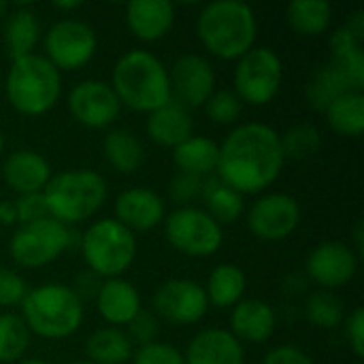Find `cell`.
Listing matches in <instances>:
<instances>
[{
	"label": "cell",
	"instance_id": "cell-30",
	"mask_svg": "<svg viewBox=\"0 0 364 364\" xmlns=\"http://www.w3.org/2000/svg\"><path fill=\"white\" fill-rule=\"evenodd\" d=\"M105 160L122 175H132L143 164L145 151L139 136L130 130H111L102 139Z\"/></svg>",
	"mask_w": 364,
	"mask_h": 364
},
{
	"label": "cell",
	"instance_id": "cell-33",
	"mask_svg": "<svg viewBox=\"0 0 364 364\" xmlns=\"http://www.w3.org/2000/svg\"><path fill=\"white\" fill-rule=\"evenodd\" d=\"M305 318L316 328H337L346 320V305L333 290H316L307 296Z\"/></svg>",
	"mask_w": 364,
	"mask_h": 364
},
{
	"label": "cell",
	"instance_id": "cell-46",
	"mask_svg": "<svg viewBox=\"0 0 364 364\" xmlns=\"http://www.w3.org/2000/svg\"><path fill=\"white\" fill-rule=\"evenodd\" d=\"M0 224L2 226H13L17 224V213L13 200H0Z\"/></svg>",
	"mask_w": 364,
	"mask_h": 364
},
{
	"label": "cell",
	"instance_id": "cell-8",
	"mask_svg": "<svg viewBox=\"0 0 364 364\" xmlns=\"http://www.w3.org/2000/svg\"><path fill=\"white\" fill-rule=\"evenodd\" d=\"M75 243V232L53 218L19 226L11 241L9 254L23 269H41L55 262Z\"/></svg>",
	"mask_w": 364,
	"mask_h": 364
},
{
	"label": "cell",
	"instance_id": "cell-5",
	"mask_svg": "<svg viewBox=\"0 0 364 364\" xmlns=\"http://www.w3.org/2000/svg\"><path fill=\"white\" fill-rule=\"evenodd\" d=\"M109 188L100 173L90 168H70L51 175L43 190L49 218L64 226L90 220L107 200Z\"/></svg>",
	"mask_w": 364,
	"mask_h": 364
},
{
	"label": "cell",
	"instance_id": "cell-31",
	"mask_svg": "<svg viewBox=\"0 0 364 364\" xmlns=\"http://www.w3.org/2000/svg\"><path fill=\"white\" fill-rule=\"evenodd\" d=\"M333 6L326 0H294L286 9L288 26L301 36H320L331 28Z\"/></svg>",
	"mask_w": 364,
	"mask_h": 364
},
{
	"label": "cell",
	"instance_id": "cell-32",
	"mask_svg": "<svg viewBox=\"0 0 364 364\" xmlns=\"http://www.w3.org/2000/svg\"><path fill=\"white\" fill-rule=\"evenodd\" d=\"M326 124L343 136H360L364 130V94L348 92L333 100L324 111Z\"/></svg>",
	"mask_w": 364,
	"mask_h": 364
},
{
	"label": "cell",
	"instance_id": "cell-3",
	"mask_svg": "<svg viewBox=\"0 0 364 364\" xmlns=\"http://www.w3.org/2000/svg\"><path fill=\"white\" fill-rule=\"evenodd\" d=\"M196 34L211 55L239 60L256 43L258 19L254 9L241 0H215L200 9Z\"/></svg>",
	"mask_w": 364,
	"mask_h": 364
},
{
	"label": "cell",
	"instance_id": "cell-18",
	"mask_svg": "<svg viewBox=\"0 0 364 364\" xmlns=\"http://www.w3.org/2000/svg\"><path fill=\"white\" fill-rule=\"evenodd\" d=\"M4 183L17 194H36L43 192L51 179V164L45 156L34 149H17L6 156L2 164Z\"/></svg>",
	"mask_w": 364,
	"mask_h": 364
},
{
	"label": "cell",
	"instance_id": "cell-20",
	"mask_svg": "<svg viewBox=\"0 0 364 364\" xmlns=\"http://www.w3.org/2000/svg\"><path fill=\"white\" fill-rule=\"evenodd\" d=\"M277 326L275 309L260 299H243L232 307L230 335L239 343H264L273 337Z\"/></svg>",
	"mask_w": 364,
	"mask_h": 364
},
{
	"label": "cell",
	"instance_id": "cell-19",
	"mask_svg": "<svg viewBox=\"0 0 364 364\" xmlns=\"http://www.w3.org/2000/svg\"><path fill=\"white\" fill-rule=\"evenodd\" d=\"M186 364H245V350L228 328H205L183 352Z\"/></svg>",
	"mask_w": 364,
	"mask_h": 364
},
{
	"label": "cell",
	"instance_id": "cell-48",
	"mask_svg": "<svg viewBox=\"0 0 364 364\" xmlns=\"http://www.w3.org/2000/svg\"><path fill=\"white\" fill-rule=\"evenodd\" d=\"M53 6L58 11H77L81 6V2H77V0H58V2H53Z\"/></svg>",
	"mask_w": 364,
	"mask_h": 364
},
{
	"label": "cell",
	"instance_id": "cell-9",
	"mask_svg": "<svg viewBox=\"0 0 364 364\" xmlns=\"http://www.w3.org/2000/svg\"><path fill=\"white\" fill-rule=\"evenodd\" d=\"M284 64L271 47H252L237 60L235 66V94L243 105H269L282 87Z\"/></svg>",
	"mask_w": 364,
	"mask_h": 364
},
{
	"label": "cell",
	"instance_id": "cell-13",
	"mask_svg": "<svg viewBox=\"0 0 364 364\" xmlns=\"http://www.w3.org/2000/svg\"><path fill=\"white\" fill-rule=\"evenodd\" d=\"M66 107L77 124L92 130L109 128L122 111L111 83L100 79H83L75 83L68 92Z\"/></svg>",
	"mask_w": 364,
	"mask_h": 364
},
{
	"label": "cell",
	"instance_id": "cell-39",
	"mask_svg": "<svg viewBox=\"0 0 364 364\" xmlns=\"http://www.w3.org/2000/svg\"><path fill=\"white\" fill-rule=\"evenodd\" d=\"M200 192H203V179L196 175L175 173L173 179L168 181V196L177 205L190 207L192 200L200 198Z\"/></svg>",
	"mask_w": 364,
	"mask_h": 364
},
{
	"label": "cell",
	"instance_id": "cell-50",
	"mask_svg": "<svg viewBox=\"0 0 364 364\" xmlns=\"http://www.w3.org/2000/svg\"><path fill=\"white\" fill-rule=\"evenodd\" d=\"M4 15H9V4L0 0V17H4Z\"/></svg>",
	"mask_w": 364,
	"mask_h": 364
},
{
	"label": "cell",
	"instance_id": "cell-23",
	"mask_svg": "<svg viewBox=\"0 0 364 364\" xmlns=\"http://www.w3.org/2000/svg\"><path fill=\"white\" fill-rule=\"evenodd\" d=\"M147 134L160 147L175 149L179 143L194 134V122L190 109L171 98L166 105L147 113Z\"/></svg>",
	"mask_w": 364,
	"mask_h": 364
},
{
	"label": "cell",
	"instance_id": "cell-29",
	"mask_svg": "<svg viewBox=\"0 0 364 364\" xmlns=\"http://www.w3.org/2000/svg\"><path fill=\"white\" fill-rule=\"evenodd\" d=\"M245 288H247V277H245L243 269L237 264L224 262L211 271L205 292H207L209 305H213L218 309H228L243 301Z\"/></svg>",
	"mask_w": 364,
	"mask_h": 364
},
{
	"label": "cell",
	"instance_id": "cell-41",
	"mask_svg": "<svg viewBox=\"0 0 364 364\" xmlns=\"http://www.w3.org/2000/svg\"><path fill=\"white\" fill-rule=\"evenodd\" d=\"M13 205H15V213H17V224L19 226H26V224H32V222H38V220L49 218V211H47L43 192L17 196L13 200Z\"/></svg>",
	"mask_w": 364,
	"mask_h": 364
},
{
	"label": "cell",
	"instance_id": "cell-26",
	"mask_svg": "<svg viewBox=\"0 0 364 364\" xmlns=\"http://www.w3.org/2000/svg\"><path fill=\"white\" fill-rule=\"evenodd\" d=\"M41 41V23L32 9L19 6L6 15L4 23V45L11 60L34 53Z\"/></svg>",
	"mask_w": 364,
	"mask_h": 364
},
{
	"label": "cell",
	"instance_id": "cell-4",
	"mask_svg": "<svg viewBox=\"0 0 364 364\" xmlns=\"http://www.w3.org/2000/svg\"><path fill=\"white\" fill-rule=\"evenodd\" d=\"M4 94L17 113L28 117L45 115L55 107L62 94V75L45 55L30 53L11 60Z\"/></svg>",
	"mask_w": 364,
	"mask_h": 364
},
{
	"label": "cell",
	"instance_id": "cell-36",
	"mask_svg": "<svg viewBox=\"0 0 364 364\" xmlns=\"http://www.w3.org/2000/svg\"><path fill=\"white\" fill-rule=\"evenodd\" d=\"M207 117L218 126H232L241 119L243 102L232 90H215L211 98L203 105Z\"/></svg>",
	"mask_w": 364,
	"mask_h": 364
},
{
	"label": "cell",
	"instance_id": "cell-42",
	"mask_svg": "<svg viewBox=\"0 0 364 364\" xmlns=\"http://www.w3.org/2000/svg\"><path fill=\"white\" fill-rule=\"evenodd\" d=\"M346 337L356 358L364 356V309L356 307L346 322Z\"/></svg>",
	"mask_w": 364,
	"mask_h": 364
},
{
	"label": "cell",
	"instance_id": "cell-6",
	"mask_svg": "<svg viewBox=\"0 0 364 364\" xmlns=\"http://www.w3.org/2000/svg\"><path fill=\"white\" fill-rule=\"evenodd\" d=\"M83 303L66 284H43L21 301V320L43 339H66L83 324Z\"/></svg>",
	"mask_w": 364,
	"mask_h": 364
},
{
	"label": "cell",
	"instance_id": "cell-40",
	"mask_svg": "<svg viewBox=\"0 0 364 364\" xmlns=\"http://www.w3.org/2000/svg\"><path fill=\"white\" fill-rule=\"evenodd\" d=\"M28 294L23 277L6 267H0V307H15Z\"/></svg>",
	"mask_w": 364,
	"mask_h": 364
},
{
	"label": "cell",
	"instance_id": "cell-15",
	"mask_svg": "<svg viewBox=\"0 0 364 364\" xmlns=\"http://www.w3.org/2000/svg\"><path fill=\"white\" fill-rule=\"evenodd\" d=\"M171 94L186 109L203 107L215 92V70L211 62L198 53L179 55L171 70Z\"/></svg>",
	"mask_w": 364,
	"mask_h": 364
},
{
	"label": "cell",
	"instance_id": "cell-7",
	"mask_svg": "<svg viewBox=\"0 0 364 364\" xmlns=\"http://www.w3.org/2000/svg\"><path fill=\"white\" fill-rule=\"evenodd\" d=\"M85 267L100 279L122 277L136 256V239L113 218L92 222L79 239Z\"/></svg>",
	"mask_w": 364,
	"mask_h": 364
},
{
	"label": "cell",
	"instance_id": "cell-28",
	"mask_svg": "<svg viewBox=\"0 0 364 364\" xmlns=\"http://www.w3.org/2000/svg\"><path fill=\"white\" fill-rule=\"evenodd\" d=\"M134 354V346L122 328L102 326L85 339V356L92 364H126Z\"/></svg>",
	"mask_w": 364,
	"mask_h": 364
},
{
	"label": "cell",
	"instance_id": "cell-38",
	"mask_svg": "<svg viewBox=\"0 0 364 364\" xmlns=\"http://www.w3.org/2000/svg\"><path fill=\"white\" fill-rule=\"evenodd\" d=\"M130 360L132 364H186L183 352L164 341H154L149 346L136 348Z\"/></svg>",
	"mask_w": 364,
	"mask_h": 364
},
{
	"label": "cell",
	"instance_id": "cell-35",
	"mask_svg": "<svg viewBox=\"0 0 364 364\" xmlns=\"http://www.w3.org/2000/svg\"><path fill=\"white\" fill-rule=\"evenodd\" d=\"M282 139V149H284V158L288 160H307L309 156L318 154L320 145H322V132L316 124L309 122H301L290 126L284 134H279Z\"/></svg>",
	"mask_w": 364,
	"mask_h": 364
},
{
	"label": "cell",
	"instance_id": "cell-47",
	"mask_svg": "<svg viewBox=\"0 0 364 364\" xmlns=\"http://www.w3.org/2000/svg\"><path fill=\"white\" fill-rule=\"evenodd\" d=\"M354 252H356V256L360 258L364 252V228H363V222H358L356 224V228H354V247H352Z\"/></svg>",
	"mask_w": 364,
	"mask_h": 364
},
{
	"label": "cell",
	"instance_id": "cell-22",
	"mask_svg": "<svg viewBox=\"0 0 364 364\" xmlns=\"http://www.w3.org/2000/svg\"><path fill=\"white\" fill-rule=\"evenodd\" d=\"M94 301L100 318L115 328L128 326V322L143 309L136 286L124 277L105 279Z\"/></svg>",
	"mask_w": 364,
	"mask_h": 364
},
{
	"label": "cell",
	"instance_id": "cell-25",
	"mask_svg": "<svg viewBox=\"0 0 364 364\" xmlns=\"http://www.w3.org/2000/svg\"><path fill=\"white\" fill-rule=\"evenodd\" d=\"M348 92H354V87H352L350 79L346 77V73L333 60L318 66L305 85L307 102L320 113H324L333 100H337L339 96H343Z\"/></svg>",
	"mask_w": 364,
	"mask_h": 364
},
{
	"label": "cell",
	"instance_id": "cell-11",
	"mask_svg": "<svg viewBox=\"0 0 364 364\" xmlns=\"http://www.w3.org/2000/svg\"><path fill=\"white\" fill-rule=\"evenodd\" d=\"M45 58L58 70H79L96 53V30L75 17L58 19L45 34Z\"/></svg>",
	"mask_w": 364,
	"mask_h": 364
},
{
	"label": "cell",
	"instance_id": "cell-45",
	"mask_svg": "<svg viewBox=\"0 0 364 364\" xmlns=\"http://www.w3.org/2000/svg\"><path fill=\"white\" fill-rule=\"evenodd\" d=\"M346 28L360 41L364 43V11L363 9H358V11H354L350 17H348V21H346Z\"/></svg>",
	"mask_w": 364,
	"mask_h": 364
},
{
	"label": "cell",
	"instance_id": "cell-51",
	"mask_svg": "<svg viewBox=\"0 0 364 364\" xmlns=\"http://www.w3.org/2000/svg\"><path fill=\"white\" fill-rule=\"evenodd\" d=\"M2 151H4V136H2V130H0V156H2Z\"/></svg>",
	"mask_w": 364,
	"mask_h": 364
},
{
	"label": "cell",
	"instance_id": "cell-49",
	"mask_svg": "<svg viewBox=\"0 0 364 364\" xmlns=\"http://www.w3.org/2000/svg\"><path fill=\"white\" fill-rule=\"evenodd\" d=\"M19 364H49V363H45V360H41V358H28V360H21Z\"/></svg>",
	"mask_w": 364,
	"mask_h": 364
},
{
	"label": "cell",
	"instance_id": "cell-44",
	"mask_svg": "<svg viewBox=\"0 0 364 364\" xmlns=\"http://www.w3.org/2000/svg\"><path fill=\"white\" fill-rule=\"evenodd\" d=\"M102 282H105V279H100L96 273H92L90 269H85V271H79V273H77V277L73 279V286H70V288H73V292L79 296V301L83 303V301L96 299V294H98Z\"/></svg>",
	"mask_w": 364,
	"mask_h": 364
},
{
	"label": "cell",
	"instance_id": "cell-52",
	"mask_svg": "<svg viewBox=\"0 0 364 364\" xmlns=\"http://www.w3.org/2000/svg\"><path fill=\"white\" fill-rule=\"evenodd\" d=\"M70 364H92V363H87V360H77V363H70Z\"/></svg>",
	"mask_w": 364,
	"mask_h": 364
},
{
	"label": "cell",
	"instance_id": "cell-34",
	"mask_svg": "<svg viewBox=\"0 0 364 364\" xmlns=\"http://www.w3.org/2000/svg\"><path fill=\"white\" fill-rule=\"evenodd\" d=\"M32 333L17 314H0V363H19L30 348Z\"/></svg>",
	"mask_w": 364,
	"mask_h": 364
},
{
	"label": "cell",
	"instance_id": "cell-21",
	"mask_svg": "<svg viewBox=\"0 0 364 364\" xmlns=\"http://www.w3.org/2000/svg\"><path fill=\"white\" fill-rule=\"evenodd\" d=\"M126 23L139 41L156 43L173 28L175 4L171 0H132L126 4Z\"/></svg>",
	"mask_w": 364,
	"mask_h": 364
},
{
	"label": "cell",
	"instance_id": "cell-43",
	"mask_svg": "<svg viewBox=\"0 0 364 364\" xmlns=\"http://www.w3.org/2000/svg\"><path fill=\"white\" fill-rule=\"evenodd\" d=\"M262 364H314V360L296 346H277L264 356Z\"/></svg>",
	"mask_w": 364,
	"mask_h": 364
},
{
	"label": "cell",
	"instance_id": "cell-24",
	"mask_svg": "<svg viewBox=\"0 0 364 364\" xmlns=\"http://www.w3.org/2000/svg\"><path fill=\"white\" fill-rule=\"evenodd\" d=\"M218 156H220V145L209 136H200V134H192L190 139H186L173 149V162L179 168V173L196 175L200 179L215 173Z\"/></svg>",
	"mask_w": 364,
	"mask_h": 364
},
{
	"label": "cell",
	"instance_id": "cell-1",
	"mask_svg": "<svg viewBox=\"0 0 364 364\" xmlns=\"http://www.w3.org/2000/svg\"><path fill=\"white\" fill-rule=\"evenodd\" d=\"M286 164L282 139L275 128L247 122L228 132L220 143L215 175L241 196L271 188Z\"/></svg>",
	"mask_w": 364,
	"mask_h": 364
},
{
	"label": "cell",
	"instance_id": "cell-37",
	"mask_svg": "<svg viewBox=\"0 0 364 364\" xmlns=\"http://www.w3.org/2000/svg\"><path fill=\"white\" fill-rule=\"evenodd\" d=\"M128 339L132 341V346H149L154 341H158L160 335V320L154 311L141 309L130 322H128Z\"/></svg>",
	"mask_w": 364,
	"mask_h": 364
},
{
	"label": "cell",
	"instance_id": "cell-12",
	"mask_svg": "<svg viewBox=\"0 0 364 364\" xmlns=\"http://www.w3.org/2000/svg\"><path fill=\"white\" fill-rule=\"evenodd\" d=\"M301 224V205L284 192H269L256 198L247 211L250 232L264 241L277 243L288 239Z\"/></svg>",
	"mask_w": 364,
	"mask_h": 364
},
{
	"label": "cell",
	"instance_id": "cell-10",
	"mask_svg": "<svg viewBox=\"0 0 364 364\" xmlns=\"http://www.w3.org/2000/svg\"><path fill=\"white\" fill-rule=\"evenodd\" d=\"M162 224L171 247L190 258H207L224 243L222 226L198 207H177Z\"/></svg>",
	"mask_w": 364,
	"mask_h": 364
},
{
	"label": "cell",
	"instance_id": "cell-17",
	"mask_svg": "<svg viewBox=\"0 0 364 364\" xmlns=\"http://www.w3.org/2000/svg\"><path fill=\"white\" fill-rule=\"evenodd\" d=\"M166 207L151 188H128L115 198V218L130 232H147L164 222Z\"/></svg>",
	"mask_w": 364,
	"mask_h": 364
},
{
	"label": "cell",
	"instance_id": "cell-14",
	"mask_svg": "<svg viewBox=\"0 0 364 364\" xmlns=\"http://www.w3.org/2000/svg\"><path fill=\"white\" fill-rule=\"evenodd\" d=\"M205 286L192 279H168L154 292V314L158 320L188 326L200 322L209 311Z\"/></svg>",
	"mask_w": 364,
	"mask_h": 364
},
{
	"label": "cell",
	"instance_id": "cell-2",
	"mask_svg": "<svg viewBox=\"0 0 364 364\" xmlns=\"http://www.w3.org/2000/svg\"><path fill=\"white\" fill-rule=\"evenodd\" d=\"M111 87L119 105L136 113H151L173 98L168 68L145 49H130L117 58Z\"/></svg>",
	"mask_w": 364,
	"mask_h": 364
},
{
	"label": "cell",
	"instance_id": "cell-16",
	"mask_svg": "<svg viewBox=\"0 0 364 364\" xmlns=\"http://www.w3.org/2000/svg\"><path fill=\"white\" fill-rule=\"evenodd\" d=\"M305 271L320 290H335L354 279L358 271V256L352 245L343 241H324L309 252Z\"/></svg>",
	"mask_w": 364,
	"mask_h": 364
},
{
	"label": "cell",
	"instance_id": "cell-27",
	"mask_svg": "<svg viewBox=\"0 0 364 364\" xmlns=\"http://www.w3.org/2000/svg\"><path fill=\"white\" fill-rule=\"evenodd\" d=\"M200 198L205 203V211L222 226L237 222L245 211V198L226 186L215 173L203 179V192Z\"/></svg>",
	"mask_w": 364,
	"mask_h": 364
}]
</instances>
